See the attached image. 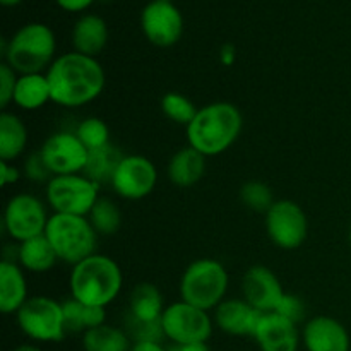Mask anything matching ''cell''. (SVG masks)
<instances>
[{
    "mask_svg": "<svg viewBox=\"0 0 351 351\" xmlns=\"http://www.w3.org/2000/svg\"><path fill=\"white\" fill-rule=\"evenodd\" d=\"M51 103L79 108L99 98L106 84L105 69L98 58L69 51L58 55L47 71Z\"/></svg>",
    "mask_w": 351,
    "mask_h": 351,
    "instance_id": "cell-1",
    "label": "cell"
},
{
    "mask_svg": "<svg viewBox=\"0 0 351 351\" xmlns=\"http://www.w3.org/2000/svg\"><path fill=\"white\" fill-rule=\"evenodd\" d=\"M243 129L239 106L230 101H215L197 110L194 120L185 127L189 146L206 158L228 151Z\"/></svg>",
    "mask_w": 351,
    "mask_h": 351,
    "instance_id": "cell-2",
    "label": "cell"
},
{
    "mask_svg": "<svg viewBox=\"0 0 351 351\" xmlns=\"http://www.w3.org/2000/svg\"><path fill=\"white\" fill-rule=\"evenodd\" d=\"M123 287V273L119 264L105 254H93L72 266L69 276L71 298L84 305L108 307L117 300Z\"/></svg>",
    "mask_w": 351,
    "mask_h": 351,
    "instance_id": "cell-3",
    "label": "cell"
},
{
    "mask_svg": "<svg viewBox=\"0 0 351 351\" xmlns=\"http://www.w3.org/2000/svg\"><path fill=\"white\" fill-rule=\"evenodd\" d=\"M57 51L53 29L43 23H27L2 43L3 62L17 74H45Z\"/></svg>",
    "mask_w": 351,
    "mask_h": 351,
    "instance_id": "cell-4",
    "label": "cell"
},
{
    "mask_svg": "<svg viewBox=\"0 0 351 351\" xmlns=\"http://www.w3.org/2000/svg\"><path fill=\"white\" fill-rule=\"evenodd\" d=\"M45 237L53 247L58 261L75 266L96 254L98 233L88 216L53 215L48 219Z\"/></svg>",
    "mask_w": 351,
    "mask_h": 351,
    "instance_id": "cell-5",
    "label": "cell"
},
{
    "mask_svg": "<svg viewBox=\"0 0 351 351\" xmlns=\"http://www.w3.org/2000/svg\"><path fill=\"white\" fill-rule=\"evenodd\" d=\"M228 271L219 261L204 257L187 266L180 278V300L209 312L225 300Z\"/></svg>",
    "mask_w": 351,
    "mask_h": 351,
    "instance_id": "cell-6",
    "label": "cell"
},
{
    "mask_svg": "<svg viewBox=\"0 0 351 351\" xmlns=\"http://www.w3.org/2000/svg\"><path fill=\"white\" fill-rule=\"evenodd\" d=\"M16 321L21 332L38 343H58L67 335L62 304L45 295L27 298Z\"/></svg>",
    "mask_w": 351,
    "mask_h": 351,
    "instance_id": "cell-7",
    "label": "cell"
},
{
    "mask_svg": "<svg viewBox=\"0 0 351 351\" xmlns=\"http://www.w3.org/2000/svg\"><path fill=\"white\" fill-rule=\"evenodd\" d=\"M45 195L57 215L88 216L99 199V184L84 173L57 175L47 184Z\"/></svg>",
    "mask_w": 351,
    "mask_h": 351,
    "instance_id": "cell-8",
    "label": "cell"
},
{
    "mask_svg": "<svg viewBox=\"0 0 351 351\" xmlns=\"http://www.w3.org/2000/svg\"><path fill=\"white\" fill-rule=\"evenodd\" d=\"M215 321L209 312L194 307L184 300L167 305L161 315L163 336L173 345H192V343H208L213 335Z\"/></svg>",
    "mask_w": 351,
    "mask_h": 351,
    "instance_id": "cell-9",
    "label": "cell"
},
{
    "mask_svg": "<svg viewBox=\"0 0 351 351\" xmlns=\"http://www.w3.org/2000/svg\"><path fill=\"white\" fill-rule=\"evenodd\" d=\"M266 233L271 242L283 250H295L304 245L308 233L307 215L300 204L290 199H280L266 213Z\"/></svg>",
    "mask_w": 351,
    "mask_h": 351,
    "instance_id": "cell-10",
    "label": "cell"
},
{
    "mask_svg": "<svg viewBox=\"0 0 351 351\" xmlns=\"http://www.w3.org/2000/svg\"><path fill=\"white\" fill-rule=\"evenodd\" d=\"M48 219L43 202L31 194L12 195L3 209V230L17 243L45 235Z\"/></svg>",
    "mask_w": 351,
    "mask_h": 351,
    "instance_id": "cell-11",
    "label": "cell"
},
{
    "mask_svg": "<svg viewBox=\"0 0 351 351\" xmlns=\"http://www.w3.org/2000/svg\"><path fill=\"white\" fill-rule=\"evenodd\" d=\"M156 184V167L149 158L141 154H125L110 180L113 192L127 201H141L147 197Z\"/></svg>",
    "mask_w": 351,
    "mask_h": 351,
    "instance_id": "cell-12",
    "label": "cell"
},
{
    "mask_svg": "<svg viewBox=\"0 0 351 351\" xmlns=\"http://www.w3.org/2000/svg\"><path fill=\"white\" fill-rule=\"evenodd\" d=\"M38 153L53 177L82 173L88 163L89 151L75 132H55L47 137Z\"/></svg>",
    "mask_w": 351,
    "mask_h": 351,
    "instance_id": "cell-13",
    "label": "cell"
},
{
    "mask_svg": "<svg viewBox=\"0 0 351 351\" xmlns=\"http://www.w3.org/2000/svg\"><path fill=\"white\" fill-rule=\"evenodd\" d=\"M141 29L151 45L170 48L184 34V16L173 2H149L141 12Z\"/></svg>",
    "mask_w": 351,
    "mask_h": 351,
    "instance_id": "cell-14",
    "label": "cell"
},
{
    "mask_svg": "<svg viewBox=\"0 0 351 351\" xmlns=\"http://www.w3.org/2000/svg\"><path fill=\"white\" fill-rule=\"evenodd\" d=\"M242 293L247 302L263 314L276 312L283 300V285L273 269L266 266H252L242 278Z\"/></svg>",
    "mask_w": 351,
    "mask_h": 351,
    "instance_id": "cell-15",
    "label": "cell"
},
{
    "mask_svg": "<svg viewBox=\"0 0 351 351\" xmlns=\"http://www.w3.org/2000/svg\"><path fill=\"white\" fill-rule=\"evenodd\" d=\"M252 339L261 351H298L302 336L298 324L276 312H269L263 314Z\"/></svg>",
    "mask_w": 351,
    "mask_h": 351,
    "instance_id": "cell-16",
    "label": "cell"
},
{
    "mask_svg": "<svg viewBox=\"0 0 351 351\" xmlns=\"http://www.w3.org/2000/svg\"><path fill=\"white\" fill-rule=\"evenodd\" d=\"M305 351H350L351 341L345 326L329 315H317L302 329Z\"/></svg>",
    "mask_w": 351,
    "mask_h": 351,
    "instance_id": "cell-17",
    "label": "cell"
},
{
    "mask_svg": "<svg viewBox=\"0 0 351 351\" xmlns=\"http://www.w3.org/2000/svg\"><path fill=\"white\" fill-rule=\"evenodd\" d=\"M263 312L254 308L245 298H225L215 308L213 321L230 336H249L252 338Z\"/></svg>",
    "mask_w": 351,
    "mask_h": 351,
    "instance_id": "cell-18",
    "label": "cell"
},
{
    "mask_svg": "<svg viewBox=\"0 0 351 351\" xmlns=\"http://www.w3.org/2000/svg\"><path fill=\"white\" fill-rule=\"evenodd\" d=\"M108 24L98 14H82L72 27L74 51L88 57H98L108 43Z\"/></svg>",
    "mask_w": 351,
    "mask_h": 351,
    "instance_id": "cell-19",
    "label": "cell"
},
{
    "mask_svg": "<svg viewBox=\"0 0 351 351\" xmlns=\"http://www.w3.org/2000/svg\"><path fill=\"white\" fill-rule=\"evenodd\" d=\"M27 281L24 269L9 259L0 263V312L17 314L27 300Z\"/></svg>",
    "mask_w": 351,
    "mask_h": 351,
    "instance_id": "cell-20",
    "label": "cell"
},
{
    "mask_svg": "<svg viewBox=\"0 0 351 351\" xmlns=\"http://www.w3.org/2000/svg\"><path fill=\"white\" fill-rule=\"evenodd\" d=\"M165 300L161 291L153 283H139L134 287L129 297L130 324H156L161 322L165 312Z\"/></svg>",
    "mask_w": 351,
    "mask_h": 351,
    "instance_id": "cell-21",
    "label": "cell"
},
{
    "mask_svg": "<svg viewBox=\"0 0 351 351\" xmlns=\"http://www.w3.org/2000/svg\"><path fill=\"white\" fill-rule=\"evenodd\" d=\"M206 160L208 158L194 147H182L168 161V178L180 189L192 187L204 177Z\"/></svg>",
    "mask_w": 351,
    "mask_h": 351,
    "instance_id": "cell-22",
    "label": "cell"
},
{
    "mask_svg": "<svg viewBox=\"0 0 351 351\" xmlns=\"http://www.w3.org/2000/svg\"><path fill=\"white\" fill-rule=\"evenodd\" d=\"M51 101L50 82L47 72L45 74H23L17 75L16 89H14L12 103L21 110L34 112L43 108Z\"/></svg>",
    "mask_w": 351,
    "mask_h": 351,
    "instance_id": "cell-23",
    "label": "cell"
},
{
    "mask_svg": "<svg viewBox=\"0 0 351 351\" xmlns=\"http://www.w3.org/2000/svg\"><path fill=\"white\" fill-rule=\"evenodd\" d=\"M27 127L23 120L7 110L0 115V161L17 160L26 151Z\"/></svg>",
    "mask_w": 351,
    "mask_h": 351,
    "instance_id": "cell-24",
    "label": "cell"
},
{
    "mask_svg": "<svg viewBox=\"0 0 351 351\" xmlns=\"http://www.w3.org/2000/svg\"><path fill=\"white\" fill-rule=\"evenodd\" d=\"M21 267L29 273H47L57 264L58 257L45 235L26 240L17 247Z\"/></svg>",
    "mask_w": 351,
    "mask_h": 351,
    "instance_id": "cell-25",
    "label": "cell"
},
{
    "mask_svg": "<svg viewBox=\"0 0 351 351\" xmlns=\"http://www.w3.org/2000/svg\"><path fill=\"white\" fill-rule=\"evenodd\" d=\"M82 348L84 351H130L132 345L122 329L103 324L82 335Z\"/></svg>",
    "mask_w": 351,
    "mask_h": 351,
    "instance_id": "cell-26",
    "label": "cell"
},
{
    "mask_svg": "<svg viewBox=\"0 0 351 351\" xmlns=\"http://www.w3.org/2000/svg\"><path fill=\"white\" fill-rule=\"evenodd\" d=\"M123 156L125 154H122V151L113 146V144H108V146L101 147V149L89 151L88 163H86L82 173L88 178H91L93 182H96V184L110 182Z\"/></svg>",
    "mask_w": 351,
    "mask_h": 351,
    "instance_id": "cell-27",
    "label": "cell"
},
{
    "mask_svg": "<svg viewBox=\"0 0 351 351\" xmlns=\"http://www.w3.org/2000/svg\"><path fill=\"white\" fill-rule=\"evenodd\" d=\"M93 228L98 235H115L122 226V213L119 206L108 197H99L88 215Z\"/></svg>",
    "mask_w": 351,
    "mask_h": 351,
    "instance_id": "cell-28",
    "label": "cell"
},
{
    "mask_svg": "<svg viewBox=\"0 0 351 351\" xmlns=\"http://www.w3.org/2000/svg\"><path fill=\"white\" fill-rule=\"evenodd\" d=\"M197 110V106L182 93L171 91L161 98V112L165 113L167 119L175 123H180V125L187 127L194 120Z\"/></svg>",
    "mask_w": 351,
    "mask_h": 351,
    "instance_id": "cell-29",
    "label": "cell"
},
{
    "mask_svg": "<svg viewBox=\"0 0 351 351\" xmlns=\"http://www.w3.org/2000/svg\"><path fill=\"white\" fill-rule=\"evenodd\" d=\"M75 136L81 139V143L88 147V151L101 149L108 146L110 143V129L105 120L98 117H88L82 120L75 129Z\"/></svg>",
    "mask_w": 351,
    "mask_h": 351,
    "instance_id": "cell-30",
    "label": "cell"
},
{
    "mask_svg": "<svg viewBox=\"0 0 351 351\" xmlns=\"http://www.w3.org/2000/svg\"><path fill=\"white\" fill-rule=\"evenodd\" d=\"M240 201L245 208L266 215L271 206L276 202V199H274L269 185L264 184V182L250 180L240 187Z\"/></svg>",
    "mask_w": 351,
    "mask_h": 351,
    "instance_id": "cell-31",
    "label": "cell"
},
{
    "mask_svg": "<svg viewBox=\"0 0 351 351\" xmlns=\"http://www.w3.org/2000/svg\"><path fill=\"white\" fill-rule=\"evenodd\" d=\"M62 308H64L67 332H84V304L74 300V298H69V300L62 302Z\"/></svg>",
    "mask_w": 351,
    "mask_h": 351,
    "instance_id": "cell-32",
    "label": "cell"
},
{
    "mask_svg": "<svg viewBox=\"0 0 351 351\" xmlns=\"http://www.w3.org/2000/svg\"><path fill=\"white\" fill-rule=\"evenodd\" d=\"M17 75L19 74L16 71H12L5 62L0 64V106H2V110H5L9 106V103H12Z\"/></svg>",
    "mask_w": 351,
    "mask_h": 351,
    "instance_id": "cell-33",
    "label": "cell"
},
{
    "mask_svg": "<svg viewBox=\"0 0 351 351\" xmlns=\"http://www.w3.org/2000/svg\"><path fill=\"white\" fill-rule=\"evenodd\" d=\"M276 314L283 315V317L290 319V321H293L295 324H298V322H300L305 315L304 300H302L298 295L285 293L283 300H281V304L278 305Z\"/></svg>",
    "mask_w": 351,
    "mask_h": 351,
    "instance_id": "cell-34",
    "label": "cell"
},
{
    "mask_svg": "<svg viewBox=\"0 0 351 351\" xmlns=\"http://www.w3.org/2000/svg\"><path fill=\"white\" fill-rule=\"evenodd\" d=\"M26 173L31 180H36V182H50V178L53 175L50 173V170L47 168L45 161L41 160V154L40 153H33L29 158L26 160Z\"/></svg>",
    "mask_w": 351,
    "mask_h": 351,
    "instance_id": "cell-35",
    "label": "cell"
},
{
    "mask_svg": "<svg viewBox=\"0 0 351 351\" xmlns=\"http://www.w3.org/2000/svg\"><path fill=\"white\" fill-rule=\"evenodd\" d=\"M21 177V171L12 161H0V182L3 187L14 185Z\"/></svg>",
    "mask_w": 351,
    "mask_h": 351,
    "instance_id": "cell-36",
    "label": "cell"
},
{
    "mask_svg": "<svg viewBox=\"0 0 351 351\" xmlns=\"http://www.w3.org/2000/svg\"><path fill=\"white\" fill-rule=\"evenodd\" d=\"M55 2H57V5L60 7L62 10H65V12L77 14L88 10L95 0H55Z\"/></svg>",
    "mask_w": 351,
    "mask_h": 351,
    "instance_id": "cell-37",
    "label": "cell"
},
{
    "mask_svg": "<svg viewBox=\"0 0 351 351\" xmlns=\"http://www.w3.org/2000/svg\"><path fill=\"white\" fill-rule=\"evenodd\" d=\"M219 60H221L223 65L230 67V65L235 64L237 60V48L235 45L225 43L221 48H219Z\"/></svg>",
    "mask_w": 351,
    "mask_h": 351,
    "instance_id": "cell-38",
    "label": "cell"
},
{
    "mask_svg": "<svg viewBox=\"0 0 351 351\" xmlns=\"http://www.w3.org/2000/svg\"><path fill=\"white\" fill-rule=\"evenodd\" d=\"M130 351H170L165 348L160 341H136Z\"/></svg>",
    "mask_w": 351,
    "mask_h": 351,
    "instance_id": "cell-39",
    "label": "cell"
},
{
    "mask_svg": "<svg viewBox=\"0 0 351 351\" xmlns=\"http://www.w3.org/2000/svg\"><path fill=\"white\" fill-rule=\"evenodd\" d=\"M170 351H211L209 350L208 343H192V345H173V348Z\"/></svg>",
    "mask_w": 351,
    "mask_h": 351,
    "instance_id": "cell-40",
    "label": "cell"
},
{
    "mask_svg": "<svg viewBox=\"0 0 351 351\" xmlns=\"http://www.w3.org/2000/svg\"><path fill=\"white\" fill-rule=\"evenodd\" d=\"M12 351H41V350L34 345H21L17 346V348H14Z\"/></svg>",
    "mask_w": 351,
    "mask_h": 351,
    "instance_id": "cell-41",
    "label": "cell"
},
{
    "mask_svg": "<svg viewBox=\"0 0 351 351\" xmlns=\"http://www.w3.org/2000/svg\"><path fill=\"white\" fill-rule=\"evenodd\" d=\"M21 2H23V0H0V3H2L3 7H17Z\"/></svg>",
    "mask_w": 351,
    "mask_h": 351,
    "instance_id": "cell-42",
    "label": "cell"
},
{
    "mask_svg": "<svg viewBox=\"0 0 351 351\" xmlns=\"http://www.w3.org/2000/svg\"><path fill=\"white\" fill-rule=\"evenodd\" d=\"M153 2H175V0H153Z\"/></svg>",
    "mask_w": 351,
    "mask_h": 351,
    "instance_id": "cell-43",
    "label": "cell"
},
{
    "mask_svg": "<svg viewBox=\"0 0 351 351\" xmlns=\"http://www.w3.org/2000/svg\"><path fill=\"white\" fill-rule=\"evenodd\" d=\"M350 242H351V230H350Z\"/></svg>",
    "mask_w": 351,
    "mask_h": 351,
    "instance_id": "cell-44",
    "label": "cell"
}]
</instances>
